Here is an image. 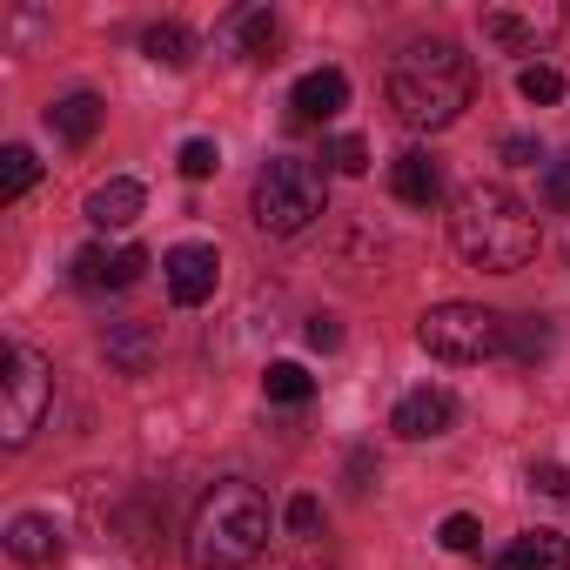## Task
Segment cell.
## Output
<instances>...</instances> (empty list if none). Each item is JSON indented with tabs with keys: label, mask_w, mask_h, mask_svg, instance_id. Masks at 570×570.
Listing matches in <instances>:
<instances>
[{
	"label": "cell",
	"mask_w": 570,
	"mask_h": 570,
	"mask_svg": "<svg viewBox=\"0 0 570 570\" xmlns=\"http://www.w3.org/2000/svg\"><path fill=\"white\" fill-rule=\"evenodd\" d=\"M470 95H476V75H470V55L456 41H410L390 61V108L416 135L450 128L470 108Z\"/></svg>",
	"instance_id": "cell-1"
},
{
	"label": "cell",
	"mask_w": 570,
	"mask_h": 570,
	"mask_svg": "<svg viewBox=\"0 0 570 570\" xmlns=\"http://www.w3.org/2000/svg\"><path fill=\"white\" fill-rule=\"evenodd\" d=\"M450 242H456L463 262H476V268H490V275H517V268L537 255V215H530L510 188L470 181V188L456 195V208H450Z\"/></svg>",
	"instance_id": "cell-2"
},
{
	"label": "cell",
	"mask_w": 570,
	"mask_h": 570,
	"mask_svg": "<svg viewBox=\"0 0 570 570\" xmlns=\"http://www.w3.org/2000/svg\"><path fill=\"white\" fill-rule=\"evenodd\" d=\"M268 550V503L255 483L228 476L202 497L195 523H188V563L195 570H248Z\"/></svg>",
	"instance_id": "cell-3"
},
{
	"label": "cell",
	"mask_w": 570,
	"mask_h": 570,
	"mask_svg": "<svg viewBox=\"0 0 570 570\" xmlns=\"http://www.w3.org/2000/svg\"><path fill=\"white\" fill-rule=\"evenodd\" d=\"M248 208H255V228H262V235H303V228L330 208V181H323V168L303 161V155H275V161L255 175Z\"/></svg>",
	"instance_id": "cell-4"
},
{
	"label": "cell",
	"mask_w": 570,
	"mask_h": 570,
	"mask_svg": "<svg viewBox=\"0 0 570 570\" xmlns=\"http://www.w3.org/2000/svg\"><path fill=\"white\" fill-rule=\"evenodd\" d=\"M48 403H55V370L28 343H8V350H0V436L21 450L41 430Z\"/></svg>",
	"instance_id": "cell-5"
},
{
	"label": "cell",
	"mask_w": 570,
	"mask_h": 570,
	"mask_svg": "<svg viewBox=\"0 0 570 570\" xmlns=\"http://www.w3.org/2000/svg\"><path fill=\"white\" fill-rule=\"evenodd\" d=\"M503 316H490V309H476V303H436V309H423V323H416V343L436 356V363H483V356H497L503 350Z\"/></svg>",
	"instance_id": "cell-6"
},
{
	"label": "cell",
	"mask_w": 570,
	"mask_h": 570,
	"mask_svg": "<svg viewBox=\"0 0 570 570\" xmlns=\"http://www.w3.org/2000/svg\"><path fill=\"white\" fill-rule=\"evenodd\" d=\"M563 8L557 0H523V8H483V41L503 55H537L543 41H557Z\"/></svg>",
	"instance_id": "cell-7"
},
{
	"label": "cell",
	"mask_w": 570,
	"mask_h": 570,
	"mask_svg": "<svg viewBox=\"0 0 570 570\" xmlns=\"http://www.w3.org/2000/svg\"><path fill=\"white\" fill-rule=\"evenodd\" d=\"M161 275H168V296H175L181 309H202V303L215 296V282H222V255H215L208 242H181V248L161 255Z\"/></svg>",
	"instance_id": "cell-8"
},
{
	"label": "cell",
	"mask_w": 570,
	"mask_h": 570,
	"mask_svg": "<svg viewBox=\"0 0 570 570\" xmlns=\"http://www.w3.org/2000/svg\"><path fill=\"white\" fill-rule=\"evenodd\" d=\"M289 108H296V121H303V128L336 121V115L350 108V75H343V68H316V75H303V81H296V95H289Z\"/></svg>",
	"instance_id": "cell-9"
},
{
	"label": "cell",
	"mask_w": 570,
	"mask_h": 570,
	"mask_svg": "<svg viewBox=\"0 0 570 570\" xmlns=\"http://www.w3.org/2000/svg\"><path fill=\"white\" fill-rule=\"evenodd\" d=\"M450 423H456V396H450V390H436V383H423V390H410V396L396 403V436H410V443L443 436Z\"/></svg>",
	"instance_id": "cell-10"
},
{
	"label": "cell",
	"mask_w": 570,
	"mask_h": 570,
	"mask_svg": "<svg viewBox=\"0 0 570 570\" xmlns=\"http://www.w3.org/2000/svg\"><path fill=\"white\" fill-rule=\"evenodd\" d=\"M8 557H14V563H28V570H48V563H61V530H55V517H41V510H21V517L8 523Z\"/></svg>",
	"instance_id": "cell-11"
},
{
	"label": "cell",
	"mask_w": 570,
	"mask_h": 570,
	"mask_svg": "<svg viewBox=\"0 0 570 570\" xmlns=\"http://www.w3.org/2000/svg\"><path fill=\"white\" fill-rule=\"evenodd\" d=\"M390 188H396V202L430 208V202L443 195V168H436V155H423V148L396 155V161H390Z\"/></svg>",
	"instance_id": "cell-12"
},
{
	"label": "cell",
	"mask_w": 570,
	"mask_h": 570,
	"mask_svg": "<svg viewBox=\"0 0 570 570\" xmlns=\"http://www.w3.org/2000/svg\"><path fill=\"white\" fill-rule=\"evenodd\" d=\"M101 350L121 376H148L155 370V330L148 323H108L101 330Z\"/></svg>",
	"instance_id": "cell-13"
},
{
	"label": "cell",
	"mask_w": 570,
	"mask_h": 570,
	"mask_svg": "<svg viewBox=\"0 0 570 570\" xmlns=\"http://www.w3.org/2000/svg\"><path fill=\"white\" fill-rule=\"evenodd\" d=\"M503 570H570V537L563 530H523L503 550Z\"/></svg>",
	"instance_id": "cell-14"
},
{
	"label": "cell",
	"mask_w": 570,
	"mask_h": 570,
	"mask_svg": "<svg viewBox=\"0 0 570 570\" xmlns=\"http://www.w3.org/2000/svg\"><path fill=\"white\" fill-rule=\"evenodd\" d=\"M141 208H148L141 181H101V188L88 195V208H81V215H88L95 228H128V222H135Z\"/></svg>",
	"instance_id": "cell-15"
},
{
	"label": "cell",
	"mask_w": 570,
	"mask_h": 570,
	"mask_svg": "<svg viewBox=\"0 0 570 570\" xmlns=\"http://www.w3.org/2000/svg\"><path fill=\"white\" fill-rule=\"evenodd\" d=\"M101 115H108V108H101V95H68V101H55V108H48V128H55L68 148H88V141H95V128H101Z\"/></svg>",
	"instance_id": "cell-16"
},
{
	"label": "cell",
	"mask_w": 570,
	"mask_h": 570,
	"mask_svg": "<svg viewBox=\"0 0 570 570\" xmlns=\"http://www.w3.org/2000/svg\"><path fill=\"white\" fill-rule=\"evenodd\" d=\"M228 41H235V55H248V61H275L282 21H275L268 8H242V14L228 21Z\"/></svg>",
	"instance_id": "cell-17"
},
{
	"label": "cell",
	"mask_w": 570,
	"mask_h": 570,
	"mask_svg": "<svg viewBox=\"0 0 570 570\" xmlns=\"http://www.w3.org/2000/svg\"><path fill=\"white\" fill-rule=\"evenodd\" d=\"M141 55L161 61V68H188V61H195V35H188L181 21H155V28L141 35Z\"/></svg>",
	"instance_id": "cell-18"
},
{
	"label": "cell",
	"mask_w": 570,
	"mask_h": 570,
	"mask_svg": "<svg viewBox=\"0 0 570 570\" xmlns=\"http://www.w3.org/2000/svg\"><path fill=\"white\" fill-rule=\"evenodd\" d=\"M41 181V161H35V148H8V155H0V202H21L28 188Z\"/></svg>",
	"instance_id": "cell-19"
},
{
	"label": "cell",
	"mask_w": 570,
	"mask_h": 570,
	"mask_svg": "<svg viewBox=\"0 0 570 570\" xmlns=\"http://www.w3.org/2000/svg\"><path fill=\"white\" fill-rule=\"evenodd\" d=\"M262 390H268V403H289V410L316 396V383H309V370H303V363H268Z\"/></svg>",
	"instance_id": "cell-20"
},
{
	"label": "cell",
	"mask_w": 570,
	"mask_h": 570,
	"mask_svg": "<svg viewBox=\"0 0 570 570\" xmlns=\"http://www.w3.org/2000/svg\"><path fill=\"white\" fill-rule=\"evenodd\" d=\"M503 350H510L517 363H543V356H550V323H543V316H517V323L503 330Z\"/></svg>",
	"instance_id": "cell-21"
},
{
	"label": "cell",
	"mask_w": 570,
	"mask_h": 570,
	"mask_svg": "<svg viewBox=\"0 0 570 570\" xmlns=\"http://www.w3.org/2000/svg\"><path fill=\"white\" fill-rule=\"evenodd\" d=\"M517 95L537 101V108H550V101H563V75H557V68H523V75H517Z\"/></svg>",
	"instance_id": "cell-22"
},
{
	"label": "cell",
	"mask_w": 570,
	"mask_h": 570,
	"mask_svg": "<svg viewBox=\"0 0 570 570\" xmlns=\"http://www.w3.org/2000/svg\"><path fill=\"white\" fill-rule=\"evenodd\" d=\"M323 161L343 168V175H363V168H370V141H363V135H336V141L323 148Z\"/></svg>",
	"instance_id": "cell-23"
},
{
	"label": "cell",
	"mask_w": 570,
	"mask_h": 570,
	"mask_svg": "<svg viewBox=\"0 0 570 570\" xmlns=\"http://www.w3.org/2000/svg\"><path fill=\"white\" fill-rule=\"evenodd\" d=\"M175 168H181L188 181H208V175L222 168V148H215V141H181V155H175Z\"/></svg>",
	"instance_id": "cell-24"
},
{
	"label": "cell",
	"mask_w": 570,
	"mask_h": 570,
	"mask_svg": "<svg viewBox=\"0 0 570 570\" xmlns=\"http://www.w3.org/2000/svg\"><path fill=\"white\" fill-rule=\"evenodd\" d=\"M108 275H115V255H108L101 242L75 255V282H81V289H108Z\"/></svg>",
	"instance_id": "cell-25"
},
{
	"label": "cell",
	"mask_w": 570,
	"mask_h": 570,
	"mask_svg": "<svg viewBox=\"0 0 570 570\" xmlns=\"http://www.w3.org/2000/svg\"><path fill=\"white\" fill-rule=\"evenodd\" d=\"M141 268H148V248H141V242L115 248V275H108V289H128V282H141Z\"/></svg>",
	"instance_id": "cell-26"
},
{
	"label": "cell",
	"mask_w": 570,
	"mask_h": 570,
	"mask_svg": "<svg viewBox=\"0 0 570 570\" xmlns=\"http://www.w3.org/2000/svg\"><path fill=\"white\" fill-rule=\"evenodd\" d=\"M436 537H443V550H476V537H483V530H476V517H463V510H456V517H443V530H436Z\"/></svg>",
	"instance_id": "cell-27"
},
{
	"label": "cell",
	"mask_w": 570,
	"mask_h": 570,
	"mask_svg": "<svg viewBox=\"0 0 570 570\" xmlns=\"http://www.w3.org/2000/svg\"><path fill=\"white\" fill-rule=\"evenodd\" d=\"M530 483H537L543 497H570V463H557V456H550V463H530Z\"/></svg>",
	"instance_id": "cell-28"
},
{
	"label": "cell",
	"mask_w": 570,
	"mask_h": 570,
	"mask_svg": "<svg viewBox=\"0 0 570 570\" xmlns=\"http://www.w3.org/2000/svg\"><path fill=\"white\" fill-rule=\"evenodd\" d=\"M316 523H323V503L316 497H296L289 503V537H316Z\"/></svg>",
	"instance_id": "cell-29"
},
{
	"label": "cell",
	"mask_w": 570,
	"mask_h": 570,
	"mask_svg": "<svg viewBox=\"0 0 570 570\" xmlns=\"http://www.w3.org/2000/svg\"><path fill=\"white\" fill-rule=\"evenodd\" d=\"M503 161H510V168H537V161H543L537 135H510V141H503Z\"/></svg>",
	"instance_id": "cell-30"
},
{
	"label": "cell",
	"mask_w": 570,
	"mask_h": 570,
	"mask_svg": "<svg viewBox=\"0 0 570 570\" xmlns=\"http://www.w3.org/2000/svg\"><path fill=\"white\" fill-rule=\"evenodd\" d=\"M543 195H550V208H570V155H563V161H550Z\"/></svg>",
	"instance_id": "cell-31"
},
{
	"label": "cell",
	"mask_w": 570,
	"mask_h": 570,
	"mask_svg": "<svg viewBox=\"0 0 570 570\" xmlns=\"http://www.w3.org/2000/svg\"><path fill=\"white\" fill-rule=\"evenodd\" d=\"M303 336H309V350H336V343H343L336 316H309V330H303Z\"/></svg>",
	"instance_id": "cell-32"
},
{
	"label": "cell",
	"mask_w": 570,
	"mask_h": 570,
	"mask_svg": "<svg viewBox=\"0 0 570 570\" xmlns=\"http://www.w3.org/2000/svg\"><path fill=\"white\" fill-rule=\"evenodd\" d=\"M275 570H309V563H275Z\"/></svg>",
	"instance_id": "cell-33"
}]
</instances>
